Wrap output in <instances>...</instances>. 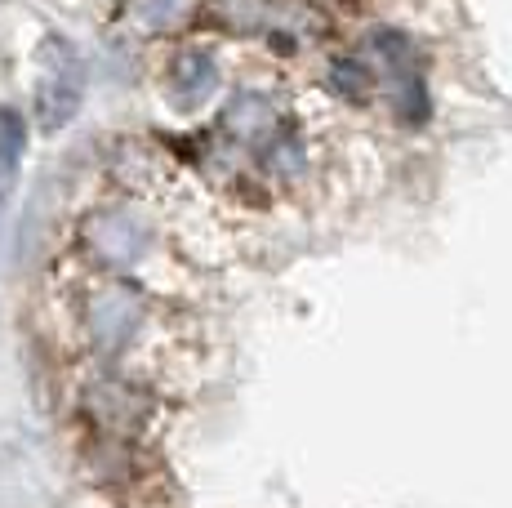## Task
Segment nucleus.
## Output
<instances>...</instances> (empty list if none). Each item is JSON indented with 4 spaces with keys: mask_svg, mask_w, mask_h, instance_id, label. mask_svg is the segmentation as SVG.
<instances>
[{
    "mask_svg": "<svg viewBox=\"0 0 512 508\" xmlns=\"http://www.w3.org/2000/svg\"><path fill=\"white\" fill-rule=\"evenodd\" d=\"M134 326H139V304L125 290H103L90 304V335L98 348H121Z\"/></svg>",
    "mask_w": 512,
    "mask_h": 508,
    "instance_id": "obj_1",
    "label": "nucleus"
},
{
    "mask_svg": "<svg viewBox=\"0 0 512 508\" xmlns=\"http://www.w3.org/2000/svg\"><path fill=\"white\" fill-rule=\"evenodd\" d=\"M90 241H94V250L112 263H130L134 254L143 250V232L134 228L130 219H121V214H103L90 228Z\"/></svg>",
    "mask_w": 512,
    "mask_h": 508,
    "instance_id": "obj_2",
    "label": "nucleus"
},
{
    "mask_svg": "<svg viewBox=\"0 0 512 508\" xmlns=\"http://www.w3.org/2000/svg\"><path fill=\"white\" fill-rule=\"evenodd\" d=\"M23 143H27V130L14 112H0V201L9 197L18 179V161H23Z\"/></svg>",
    "mask_w": 512,
    "mask_h": 508,
    "instance_id": "obj_3",
    "label": "nucleus"
},
{
    "mask_svg": "<svg viewBox=\"0 0 512 508\" xmlns=\"http://www.w3.org/2000/svg\"><path fill=\"white\" fill-rule=\"evenodd\" d=\"M76 103H81V85H76V76H58V81H49L41 90V116L45 125H63L67 116L76 112Z\"/></svg>",
    "mask_w": 512,
    "mask_h": 508,
    "instance_id": "obj_4",
    "label": "nucleus"
}]
</instances>
